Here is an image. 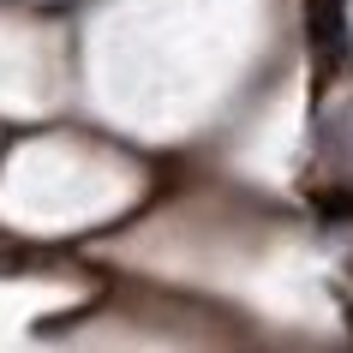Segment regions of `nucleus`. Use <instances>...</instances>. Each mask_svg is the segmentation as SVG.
Listing matches in <instances>:
<instances>
[{"label": "nucleus", "instance_id": "nucleus-1", "mask_svg": "<svg viewBox=\"0 0 353 353\" xmlns=\"http://www.w3.org/2000/svg\"><path fill=\"white\" fill-rule=\"evenodd\" d=\"M305 30H312V48L323 60L347 54V12H341V0H305Z\"/></svg>", "mask_w": 353, "mask_h": 353}]
</instances>
